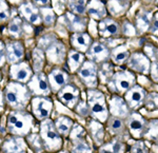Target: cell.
Segmentation results:
<instances>
[{
	"instance_id": "obj_1",
	"label": "cell",
	"mask_w": 158,
	"mask_h": 153,
	"mask_svg": "<svg viewBox=\"0 0 158 153\" xmlns=\"http://www.w3.org/2000/svg\"><path fill=\"white\" fill-rule=\"evenodd\" d=\"M4 101L12 110H23L31 103L32 93L27 83L11 80L3 90Z\"/></svg>"
},
{
	"instance_id": "obj_2",
	"label": "cell",
	"mask_w": 158,
	"mask_h": 153,
	"mask_svg": "<svg viewBox=\"0 0 158 153\" xmlns=\"http://www.w3.org/2000/svg\"><path fill=\"white\" fill-rule=\"evenodd\" d=\"M33 114L23 110H11L6 119V131L11 135L25 137L34 127Z\"/></svg>"
},
{
	"instance_id": "obj_3",
	"label": "cell",
	"mask_w": 158,
	"mask_h": 153,
	"mask_svg": "<svg viewBox=\"0 0 158 153\" xmlns=\"http://www.w3.org/2000/svg\"><path fill=\"white\" fill-rule=\"evenodd\" d=\"M86 101L90 109V115L94 119H97L100 122H106L109 118V108L106 104V96L101 91L96 88L88 89L86 91Z\"/></svg>"
},
{
	"instance_id": "obj_4",
	"label": "cell",
	"mask_w": 158,
	"mask_h": 153,
	"mask_svg": "<svg viewBox=\"0 0 158 153\" xmlns=\"http://www.w3.org/2000/svg\"><path fill=\"white\" fill-rule=\"evenodd\" d=\"M40 136L44 144L45 151L56 152L62 147V136L56 129L54 121L51 118L41 121L40 124Z\"/></svg>"
},
{
	"instance_id": "obj_5",
	"label": "cell",
	"mask_w": 158,
	"mask_h": 153,
	"mask_svg": "<svg viewBox=\"0 0 158 153\" xmlns=\"http://www.w3.org/2000/svg\"><path fill=\"white\" fill-rule=\"evenodd\" d=\"M31 108L33 116L41 121L51 117L54 104L50 96H34L31 99Z\"/></svg>"
},
{
	"instance_id": "obj_6",
	"label": "cell",
	"mask_w": 158,
	"mask_h": 153,
	"mask_svg": "<svg viewBox=\"0 0 158 153\" xmlns=\"http://www.w3.org/2000/svg\"><path fill=\"white\" fill-rule=\"evenodd\" d=\"M27 86L34 96H50L52 92L48 76L42 71L33 74L30 80L27 83Z\"/></svg>"
},
{
	"instance_id": "obj_7",
	"label": "cell",
	"mask_w": 158,
	"mask_h": 153,
	"mask_svg": "<svg viewBox=\"0 0 158 153\" xmlns=\"http://www.w3.org/2000/svg\"><path fill=\"white\" fill-rule=\"evenodd\" d=\"M77 74L85 85L88 87V89L96 88L98 85V68L97 63L92 60L85 59L82 63Z\"/></svg>"
},
{
	"instance_id": "obj_8",
	"label": "cell",
	"mask_w": 158,
	"mask_h": 153,
	"mask_svg": "<svg viewBox=\"0 0 158 153\" xmlns=\"http://www.w3.org/2000/svg\"><path fill=\"white\" fill-rule=\"evenodd\" d=\"M136 83V77L130 71H119L113 74L110 79V85L117 93H126Z\"/></svg>"
},
{
	"instance_id": "obj_9",
	"label": "cell",
	"mask_w": 158,
	"mask_h": 153,
	"mask_svg": "<svg viewBox=\"0 0 158 153\" xmlns=\"http://www.w3.org/2000/svg\"><path fill=\"white\" fill-rule=\"evenodd\" d=\"M33 74L34 73H33L32 67L29 65L27 61L24 60L19 61L17 63H13L9 71L10 79L21 83H27Z\"/></svg>"
},
{
	"instance_id": "obj_10",
	"label": "cell",
	"mask_w": 158,
	"mask_h": 153,
	"mask_svg": "<svg viewBox=\"0 0 158 153\" xmlns=\"http://www.w3.org/2000/svg\"><path fill=\"white\" fill-rule=\"evenodd\" d=\"M56 94H57V97L60 100V103L70 109H73L80 98L79 89L72 83H67Z\"/></svg>"
},
{
	"instance_id": "obj_11",
	"label": "cell",
	"mask_w": 158,
	"mask_h": 153,
	"mask_svg": "<svg viewBox=\"0 0 158 153\" xmlns=\"http://www.w3.org/2000/svg\"><path fill=\"white\" fill-rule=\"evenodd\" d=\"M110 53H111V51L104 43L100 41H94L91 43V45L85 54L86 59L92 60L96 63H100L109 59Z\"/></svg>"
},
{
	"instance_id": "obj_12",
	"label": "cell",
	"mask_w": 158,
	"mask_h": 153,
	"mask_svg": "<svg viewBox=\"0 0 158 153\" xmlns=\"http://www.w3.org/2000/svg\"><path fill=\"white\" fill-rule=\"evenodd\" d=\"M68 51L65 47L59 41L51 42L45 51V58L54 65H61L65 61Z\"/></svg>"
},
{
	"instance_id": "obj_13",
	"label": "cell",
	"mask_w": 158,
	"mask_h": 153,
	"mask_svg": "<svg viewBox=\"0 0 158 153\" xmlns=\"http://www.w3.org/2000/svg\"><path fill=\"white\" fill-rule=\"evenodd\" d=\"M29 146L25 141V137L18 135H11L2 142L0 146L1 152H27Z\"/></svg>"
},
{
	"instance_id": "obj_14",
	"label": "cell",
	"mask_w": 158,
	"mask_h": 153,
	"mask_svg": "<svg viewBox=\"0 0 158 153\" xmlns=\"http://www.w3.org/2000/svg\"><path fill=\"white\" fill-rule=\"evenodd\" d=\"M48 79L53 93H57L62 87L69 83L70 75L67 71L62 70L61 68H54L48 75Z\"/></svg>"
},
{
	"instance_id": "obj_15",
	"label": "cell",
	"mask_w": 158,
	"mask_h": 153,
	"mask_svg": "<svg viewBox=\"0 0 158 153\" xmlns=\"http://www.w3.org/2000/svg\"><path fill=\"white\" fill-rule=\"evenodd\" d=\"M128 66L131 70L138 72L141 74H149L150 68H151V62L150 59L147 57L143 53L136 52L134 54L130 55L128 59Z\"/></svg>"
},
{
	"instance_id": "obj_16",
	"label": "cell",
	"mask_w": 158,
	"mask_h": 153,
	"mask_svg": "<svg viewBox=\"0 0 158 153\" xmlns=\"http://www.w3.org/2000/svg\"><path fill=\"white\" fill-rule=\"evenodd\" d=\"M24 55L25 50L22 42L18 41V40H15V41H11L6 45V61L11 63V65L22 61L24 58Z\"/></svg>"
},
{
	"instance_id": "obj_17",
	"label": "cell",
	"mask_w": 158,
	"mask_h": 153,
	"mask_svg": "<svg viewBox=\"0 0 158 153\" xmlns=\"http://www.w3.org/2000/svg\"><path fill=\"white\" fill-rule=\"evenodd\" d=\"M144 97H146V91L138 85L132 86L124 94V100L131 109L138 108L143 103Z\"/></svg>"
},
{
	"instance_id": "obj_18",
	"label": "cell",
	"mask_w": 158,
	"mask_h": 153,
	"mask_svg": "<svg viewBox=\"0 0 158 153\" xmlns=\"http://www.w3.org/2000/svg\"><path fill=\"white\" fill-rule=\"evenodd\" d=\"M110 110L109 112L113 116L120 117V118H124V117L129 116V106L126 103L123 98L118 95H113L112 98L109 101Z\"/></svg>"
},
{
	"instance_id": "obj_19",
	"label": "cell",
	"mask_w": 158,
	"mask_h": 153,
	"mask_svg": "<svg viewBox=\"0 0 158 153\" xmlns=\"http://www.w3.org/2000/svg\"><path fill=\"white\" fill-rule=\"evenodd\" d=\"M19 13L21 17H23L25 20L32 24H41L42 20L40 16V12L38 11L32 2H24L19 7Z\"/></svg>"
},
{
	"instance_id": "obj_20",
	"label": "cell",
	"mask_w": 158,
	"mask_h": 153,
	"mask_svg": "<svg viewBox=\"0 0 158 153\" xmlns=\"http://www.w3.org/2000/svg\"><path fill=\"white\" fill-rule=\"evenodd\" d=\"M128 127L135 138H139L142 135V132L144 131L147 126V121L140 114L138 113H132L131 115L128 117Z\"/></svg>"
},
{
	"instance_id": "obj_21",
	"label": "cell",
	"mask_w": 158,
	"mask_h": 153,
	"mask_svg": "<svg viewBox=\"0 0 158 153\" xmlns=\"http://www.w3.org/2000/svg\"><path fill=\"white\" fill-rule=\"evenodd\" d=\"M99 35L102 37H112L117 36L119 34V25L114 19L110 17H104L100 19L98 24Z\"/></svg>"
},
{
	"instance_id": "obj_22",
	"label": "cell",
	"mask_w": 158,
	"mask_h": 153,
	"mask_svg": "<svg viewBox=\"0 0 158 153\" xmlns=\"http://www.w3.org/2000/svg\"><path fill=\"white\" fill-rule=\"evenodd\" d=\"M92 43V38L88 33L85 32H75L71 36V45L74 50H77L79 52L85 53L89 47Z\"/></svg>"
},
{
	"instance_id": "obj_23",
	"label": "cell",
	"mask_w": 158,
	"mask_h": 153,
	"mask_svg": "<svg viewBox=\"0 0 158 153\" xmlns=\"http://www.w3.org/2000/svg\"><path fill=\"white\" fill-rule=\"evenodd\" d=\"M85 59H86V57H85V53L79 52V51L74 50V49L68 51L65 61H67V66L69 67V71L72 73L77 72L79 70V68L85 62Z\"/></svg>"
},
{
	"instance_id": "obj_24",
	"label": "cell",
	"mask_w": 158,
	"mask_h": 153,
	"mask_svg": "<svg viewBox=\"0 0 158 153\" xmlns=\"http://www.w3.org/2000/svg\"><path fill=\"white\" fill-rule=\"evenodd\" d=\"M88 130L91 135L92 141L98 146H101L104 139V128L102 126V122L94 118L91 119L88 124Z\"/></svg>"
},
{
	"instance_id": "obj_25",
	"label": "cell",
	"mask_w": 158,
	"mask_h": 153,
	"mask_svg": "<svg viewBox=\"0 0 158 153\" xmlns=\"http://www.w3.org/2000/svg\"><path fill=\"white\" fill-rule=\"evenodd\" d=\"M152 19H153L152 12L146 11V10L140 11L137 14L136 19H135V28H136V31H138L139 33H144L146 31H148L150 29Z\"/></svg>"
},
{
	"instance_id": "obj_26",
	"label": "cell",
	"mask_w": 158,
	"mask_h": 153,
	"mask_svg": "<svg viewBox=\"0 0 158 153\" xmlns=\"http://www.w3.org/2000/svg\"><path fill=\"white\" fill-rule=\"evenodd\" d=\"M54 125L56 127V129L58 130V132L61 134V136H69L70 131L72 129L74 121L71 117L65 116V115H60L58 117H56L54 119Z\"/></svg>"
},
{
	"instance_id": "obj_27",
	"label": "cell",
	"mask_w": 158,
	"mask_h": 153,
	"mask_svg": "<svg viewBox=\"0 0 158 153\" xmlns=\"http://www.w3.org/2000/svg\"><path fill=\"white\" fill-rule=\"evenodd\" d=\"M130 51L128 47L124 45H118L115 49H113L110 53V57L113 62H115L116 65H122V63L127 62L130 57Z\"/></svg>"
},
{
	"instance_id": "obj_28",
	"label": "cell",
	"mask_w": 158,
	"mask_h": 153,
	"mask_svg": "<svg viewBox=\"0 0 158 153\" xmlns=\"http://www.w3.org/2000/svg\"><path fill=\"white\" fill-rule=\"evenodd\" d=\"M25 141H27V146L30 149L34 152H44L45 147L42 142V138L40 134L38 133H30L25 136Z\"/></svg>"
},
{
	"instance_id": "obj_29",
	"label": "cell",
	"mask_w": 158,
	"mask_h": 153,
	"mask_svg": "<svg viewBox=\"0 0 158 153\" xmlns=\"http://www.w3.org/2000/svg\"><path fill=\"white\" fill-rule=\"evenodd\" d=\"M67 19L71 25V29H73L75 32H83L85 29V20L80 15L74 14L72 12L67 13Z\"/></svg>"
},
{
	"instance_id": "obj_30",
	"label": "cell",
	"mask_w": 158,
	"mask_h": 153,
	"mask_svg": "<svg viewBox=\"0 0 158 153\" xmlns=\"http://www.w3.org/2000/svg\"><path fill=\"white\" fill-rule=\"evenodd\" d=\"M86 12L93 18L102 19L106 17V9H104L103 4L97 0H93L90 3V6L86 9Z\"/></svg>"
},
{
	"instance_id": "obj_31",
	"label": "cell",
	"mask_w": 158,
	"mask_h": 153,
	"mask_svg": "<svg viewBox=\"0 0 158 153\" xmlns=\"http://www.w3.org/2000/svg\"><path fill=\"white\" fill-rule=\"evenodd\" d=\"M126 150V146L123 142L117 139H112L111 142L102 144L99 147V151L100 152H123Z\"/></svg>"
},
{
	"instance_id": "obj_32",
	"label": "cell",
	"mask_w": 158,
	"mask_h": 153,
	"mask_svg": "<svg viewBox=\"0 0 158 153\" xmlns=\"http://www.w3.org/2000/svg\"><path fill=\"white\" fill-rule=\"evenodd\" d=\"M44 61L45 56L42 50L35 49L33 51V71H35V72L42 71L43 67H44Z\"/></svg>"
},
{
	"instance_id": "obj_33",
	"label": "cell",
	"mask_w": 158,
	"mask_h": 153,
	"mask_svg": "<svg viewBox=\"0 0 158 153\" xmlns=\"http://www.w3.org/2000/svg\"><path fill=\"white\" fill-rule=\"evenodd\" d=\"M40 16H41V20L44 23V25L47 27H50V25H53L56 20V16L55 13L53 12V10L51 7L48 6H41L40 7Z\"/></svg>"
},
{
	"instance_id": "obj_34",
	"label": "cell",
	"mask_w": 158,
	"mask_h": 153,
	"mask_svg": "<svg viewBox=\"0 0 158 153\" xmlns=\"http://www.w3.org/2000/svg\"><path fill=\"white\" fill-rule=\"evenodd\" d=\"M72 142V151L73 152H92L93 151V147L90 146L88 142H86L85 137L83 138L75 139Z\"/></svg>"
},
{
	"instance_id": "obj_35",
	"label": "cell",
	"mask_w": 158,
	"mask_h": 153,
	"mask_svg": "<svg viewBox=\"0 0 158 153\" xmlns=\"http://www.w3.org/2000/svg\"><path fill=\"white\" fill-rule=\"evenodd\" d=\"M106 122H108V129L112 133H119V132L123 130L124 125L120 117L112 116L111 118L106 119Z\"/></svg>"
},
{
	"instance_id": "obj_36",
	"label": "cell",
	"mask_w": 158,
	"mask_h": 153,
	"mask_svg": "<svg viewBox=\"0 0 158 153\" xmlns=\"http://www.w3.org/2000/svg\"><path fill=\"white\" fill-rule=\"evenodd\" d=\"M7 32L12 37L18 38L21 36L22 33V25L21 21L18 18H13L7 24Z\"/></svg>"
},
{
	"instance_id": "obj_37",
	"label": "cell",
	"mask_w": 158,
	"mask_h": 153,
	"mask_svg": "<svg viewBox=\"0 0 158 153\" xmlns=\"http://www.w3.org/2000/svg\"><path fill=\"white\" fill-rule=\"evenodd\" d=\"M85 134H86L85 130L83 129L80 125L74 124L68 137L71 139V141H75V139H79V138H83V137H85Z\"/></svg>"
},
{
	"instance_id": "obj_38",
	"label": "cell",
	"mask_w": 158,
	"mask_h": 153,
	"mask_svg": "<svg viewBox=\"0 0 158 153\" xmlns=\"http://www.w3.org/2000/svg\"><path fill=\"white\" fill-rule=\"evenodd\" d=\"M74 109H75L76 113L81 117H88L90 115V109H89L88 101L82 100V99H80V98H79L78 103L75 104Z\"/></svg>"
},
{
	"instance_id": "obj_39",
	"label": "cell",
	"mask_w": 158,
	"mask_h": 153,
	"mask_svg": "<svg viewBox=\"0 0 158 153\" xmlns=\"http://www.w3.org/2000/svg\"><path fill=\"white\" fill-rule=\"evenodd\" d=\"M10 18V6L6 0H0V23L7 21Z\"/></svg>"
},
{
	"instance_id": "obj_40",
	"label": "cell",
	"mask_w": 158,
	"mask_h": 153,
	"mask_svg": "<svg viewBox=\"0 0 158 153\" xmlns=\"http://www.w3.org/2000/svg\"><path fill=\"white\" fill-rule=\"evenodd\" d=\"M69 7H70V11L74 13V14L77 15H83L85 14L86 12V6H83V4H80L78 2L72 1V0H69Z\"/></svg>"
},
{
	"instance_id": "obj_41",
	"label": "cell",
	"mask_w": 158,
	"mask_h": 153,
	"mask_svg": "<svg viewBox=\"0 0 158 153\" xmlns=\"http://www.w3.org/2000/svg\"><path fill=\"white\" fill-rule=\"evenodd\" d=\"M103 68H101V71H100V77H102L103 80L106 79H111L112 75H113V73H112V67L109 65V63H106V61H103Z\"/></svg>"
},
{
	"instance_id": "obj_42",
	"label": "cell",
	"mask_w": 158,
	"mask_h": 153,
	"mask_svg": "<svg viewBox=\"0 0 158 153\" xmlns=\"http://www.w3.org/2000/svg\"><path fill=\"white\" fill-rule=\"evenodd\" d=\"M136 28L134 27V24L130 23V22L126 21L123 23V33L128 36H133V35L136 34Z\"/></svg>"
},
{
	"instance_id": "obj_43",
	"label": "cell",
	"mask_w": 158,
	"mask_h": 153,
	"mask_svg": "<svg viewBox=\"0 0 158 153\" xmlns=\"http://www.w3.org/2000/svg\"><path fill=\"white\" fill-rule=\"evenodd\" d=\"M149 31L153 35H158V12L155 15H153V19Z\"/></svg>"
},
{
	"instance_id": "obj_44",
	"label": "cell",
	"mask_w": 158,
	"mask_h": 153,
	"mask_svg": "<svg viewBox=\"0 0 158 153\" xmlns=\"http://www.w3.org/2000/svg\"><path fill=\"white\" fill-rule=\"evenodd\" d=\"M150 72H151L153 80H155L158 83V62H153L150 68Z\"/></svg>"
},
{
	"instance_id": "obj_45",
	"label": "cell",
	"mask_w": 158,
	"mask_h": 153,
	"mask_svg": "<svg viewBox=\"0 0 158 153\" xmlns=\"http://www.w3.org/2000/svg\"><path fill=\"white\" fill-rule=\"evenodd\" d=\"M132 151L135 152H143L146 151V148H144V145H142L141 142H138V144H135L133 148H132Z\"/></svg>"
},
{
	"instance_id": "obj_46",
	"label": "cell",
	"mask_w": 158,
	"mask_h": 153,
	"mask_svg": "<svg viewBox=\"0 0 158 153\" xmlns=\"http://www.w3.org/2000/svg\"><path fill=\"white\" fill-rule=\"evenodd\" d=\"M32 3L39 6H47L50 4V0H32Z\"/></svg>"
},
{
	"instance_id": "obj_47",
	"label": "cell",
	"mask_w": 158,
	"mask_h": 153,
	"mask_svg": "<svg viewBox=\"0 0 158 153\" xmlns=\"http://www.w3.org/2000/svg\"><path fill=\"white\" fill-rule=\"evenodd\" d=\"M4 104H6V101H4L3 91L0 90V112L3 111V109H4Z\"/></svg>"
},
{
	"instance_id": "obj_48",
	"label": "cell",
	"mask_w": 158,
	"mask_h": 153,
	"mask_svg": "<svg viewBox=\"0 0 158 153\" xmlns=\"http://www.w3.org/2000/svg\"><path fill=\"white\" fill-rule=\"evenodd\" d=\"M6 61V52L4 53H0V67H3V65Z\"/></svg>"
},
{
	"instance_id": "obj_49",
	"label": "cell",
	"mask_w": 158,
	"mask_h": 153,
	"mask_svg": "<svg viewBox=\"0 0 158 153\" xmlns=\"http://www.w3.org/2000/svg\"><path fill=\"white\" fill-rule=\"evenodd\" d=\"M6 52V43L0 40V53H4Z\"/></svg>"
},
{
	"instance_id": "obj_50",
	"label": "cell",
	"mask_w": 158,
	"mask_h": 153,
	"mask_svg": "<svg viewBox=\"0 0 158 153\" xmlns=\"http://www.w3.org/2000/svg\"><path fill=\"white\" fill-rule=\"evenodd\" d=\"M10 2H12V3H15V4H19V3H21L22 1H23V0H9Z\"/></svg>"
},
{
	"instance_id": "obj_51",
	"label": "cell",
	"mask_w": 158,
	"mask_h": 153,
	"mask_svg": "<svg viewBox=\"0 0 158 153\" xmlns=\"http://www.w3.org/2000/svg\"><path fill=\"white\" fill-rule=\"evenodd\" d=\"M1 144H2V141H1V137H0V146H1Z\"/></svg>"
},
{
	"instance_id": "obj_52",
	"label": "cell",
	"mask_w": 158,
	"mask_h": 153,
	"mask_svg": "<svg viewBox=\"0 0 158 153\" xmlns=\"http://www.w3.org/2000/svg\"><path fill=\"white\" fill-rule=\"evenodd\" d=\"M157 3H158V0H157Z\"/></svg>"
}]
</instances>
